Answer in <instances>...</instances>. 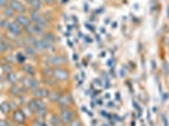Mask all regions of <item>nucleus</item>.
I'll use <instances>...</instances> for the list:
<instances>
[{
	"label": "nucleus",
	"mask_w": 169,
	"mask_h": 126,
	"mask_svg": "<svg viewBox=\"0 0 169 126\" xmlns=\"http://www.w3.org/2000/svg\"><path fill=\"white\" fill-rule=\"evenodd\" d=\"M60 117H61L62 122H63V125H68L76 117V112L71 107H64V108H61Z\"/></svg>",
	"instance_id": "1"
},
{
	"label": "nucleus",
	"mask_w": 169,
	"mask_h": 126,
	"mask_svg": "<svg viewBox=\"0 0 169 126\" xmlns=\"http://www.w3.org/2000/svg\"><path fill=\"white\" fill-rule=\"evenodd\" d=\"M53 78H56L57 81H61V82L68 81L70 79V71L63 67L53 68Z\"/></svg>",
	"instance_id": "2"
},
{
	"label": "nucleus",
	"mask_w": 169,
	"mask_h": 126,
	"mask_svg": "<svg viewBox=\"0 0 169 126\" xmlns=\"http://www.w3.org/2000/svg\"><path fill=\"white\" fill-rule=\"evenodd\" d=\"M46 62L51 68H57V67H62L66 63V59L62 57V55H49L46 59Z\"/></svg>",
	"instance_id": "3"
},
{
	"label": "nucleus",
	"mask_w": 169,
	"mask_h": 126,
	"mask_svg": "<svg viewBox=\"0 0 169 126\" xmlns=\"http://www.w3.org/2000/svg\"><path fill=\"white\" fill-rule=\"evenodd\" d=\"M24 29H25L28 36H34V37L36 36H43V33H44L42 28L38 25V24H36V23H30L29 25L27 28H24Z\"/></svg>",
	"instance_id": "4"
},
{
	"label": "nucleus",
	"mask_w": 169,
	"mask_h": 126,
	"mask_svg": "<svg viewBox=\"0 0 169 126\" xmlns=\"http://www.w3.org/2000/svg\"><path fill=\"white\" fill-rule=\"evenodd\" d=\"M58 103H60L61 108L71 107L72 105H73V99H72L71 93H64V94L61 93V97H60V101H58Z\"/></svg>",
	"instance_id": "5"
},
{
	"label": "nucleus",
	"mask_w": 169,
	"mask_h": 126,
	"mask_svg": "<svg viewBox=\"0 0 169 126\" xmlns=\"http://www.w3.org/2000/svg\"><path fill=\"white\" fill-rule=\"evenodd\" d=\"M8 32L12 36H14V37H19V36H22V32H23V28L19 25L16 22H13V23H9V25H8Z\"/></svg>",
	"instance_id": "6"
},
{
	"label": "nucleus",
	"mask_w": 169,
	"mask_h": 126,
	"mask_svg": "<svg viewBox=\"0 0 169 126\" xmlns=\"http://www.w3.org/2000/svg\"><path fill=\"white\" fill-rule=\"evenodd\" d=\"M15 22L18 23L22 28H27L30 23H32V20H30V18H29L28 15H24V14H19V15L15 18Z\"/></svg>",
	"instance_id": "7"
},
{
	"label": "nucleus",
	"mask_w": 169,
	"mask_h": 126,
	"mask_svg": "<svg viewBox=\"0 0 169 126\" xmlns=\"http://www.w3.org/2000/svg\"><path fill=\"white\" fill-rule=\"evenodd\" d=\"M9 6L14 10L15 13H20V14H24L25 12V6L23 5V3H20L19 0H15V1H10Z\"/></svg>",
	"instance_id": "8"
},
{
	"label": "nucleus",
	"mask_w": 169,
	"mask_h": 126,
	"mask_svg": "<svg viewBox=\"0 0 169 126\" xmlns=\"http://www.w3.org/2000/svg\"><path fill=\"white\" fill-rule=\"evenodd\" d=\"M24 82H25L24 85L28 87L29 90H32V91L37 90L38 87H39V85H38V81L36 78H33V77H27V78L24 79Z\"/></svg>",
	"instance_id": "9"
},
{
	"label": "nucleus",
	"mask_w": 169,
	"mask_h": 126,
	"mask_svg": "<svg viewBox=\"0 0 169 126\" xmlns=\"http://www.w3.org/2000/svg\"><path fill=\"white\" fill-rule=\"evenodd\" d=\"M13 120H14L16 124H22V122H25V115H24L23 111L15 110L14 112H13Z\"/></svg>",
	"instance_id": "10"
},
{
	"label": "nucleus",
	"mask_w": 169,
	"mask_h": 126,
	"mask_svg": "<svg viewBox=\"0 0 169 126\" xmlns=\"http://www.w3.org/2000/svg\"><path fill=\"white\" fill-rule=\"evenodd\" d=\"M48 90L46 88H40V87H38L37 90L33 91V94L36 96V99H43V97H48Z\"/></svg>",
	"instance_id": "11"
},
{
	"label": "nucleus",
	"mask_w": 169,
	"mask_h": 126,
	"mask_svg": "<svg viewBox=\"0 0 169 126\" xmlns=\"http://www.w3.org/2000/svg\"><path fill=\"white\" fill-rule=\"evenodd\" d=\"M49 124L52 126H64L63 125V122H62L61 120V117H60V115H54V114H52L51 115V117H49Z\"/></svg>",
	"instance_id": "12"
},
{
	"label": "nucleus",
	"mask_w": 169,
	"mask_h": 126,
	"mask_svg": "<svg viewBox=\"0 0 169 126\" xmlns=\"http://www.w3.org/2000/svg\"><path fill=\"white\" fill-rule=\"evenodd\" d=\"M29 4H30V6L33 8V10H39L40 8H42V4L43 3L40 1V0H29Z\"/></svg>",
	"instance_id": "13"
},
{
	"label": "nucleus",
	"mask_w": 169,
	"mask_h": 126,
	"mask_svg": "<svg viewBox=\"0 0 169 126\" xmlns=\"http://www.w3.org/2000/svg\"><path fill=\"white\" fill-rule=\"evenodd\" d=\"M43 39H46L48 42H51V43L54 44V42H56V36H54L53 33H51V32H48V33H46L43 36Z\"/></svg>",
	"instance_id": "14"
},
{
	"label": "nucleus",
	"mask_w": 169,
	"mask_h": 126,
	"mask_svg": "<svg viewBox=\"0 0 169 126\" xmlns=\"http://www.w3.org/2000/svg\"><path fill=\"white\" fill-rule=\"evenodd\" d=\"M48 97H49L51 101H56V102H58V101H60V97H61V93H58V92H49V93H48Z\"/></svg>",
	"instance_id": "15"
},
{
	"label": "nucleus",
	"mask_w": 169,
	"mask_h": 126,
	"mask_svg": "<svg viewBox=\"0 0 169 126\" xmlns=\"http://www.w3.org/2000/svg\"><path fill=\"white\" fill-rule=\"evenodd\" d=\"M4 14H5L6 18H12V16H14L15 12H14V10H13L12 8H10V6H8V8L4 9Z\"/></svg>",
	"instance_id": "16"
},
{
	"label": "nucleus",
	"mask_w": 169,
	"mask_h": 126,
	"mask_svg": "<svg viewBox=\"0 0 169 126\" xmlns=\"http://www.w3.org/2000/svg\"><path fill=\"white\" fill-rule=\"evenodd\" d=\"M67 126H83L82 125V121L80 120V118H77V117H75L73 120H72L70 124H68Z\"/></svg>",
	"instance_id": "17"
},
{
	"label": "nucleus",
	"mask_w": 169,
	"mask_h": 126,
	"mask_svg": "<svg viewBox=\"0 0 169 126\" xmlns=\"http://www.w3.org/2000/svg\"><path fill=\"white\" fill-rule=\"evenodd\" d=\"M25 52L28 55H36V49H34V47H32V45H27L25 47Z\"/></svg>",
	"instance_id": "18"
},
{
	"label": "nucleus",
	"mask_w": 169,
	"mask_h": 126,
	"mask_svg": "<svg viewBox=\"0 0 169 126\" xmlns=\"http://www.w3.org/2000/svg\"><path fill=\"white\" fill-rule=\"evenodd\" d=\"M24 69H25V71L28 72V75H29L30 77H32V76L34 75V72H36V71H34V68H33V67H30V66H25V67H24Z\"/></svg>",
	"instance_id": "19"
},
{
	"label": "nucleus",
	"mask_w": 169,
	"mask_h": 126,
	"mask_svg": "<svg viewBox=\"0 0 169 126\" xmlns=\"http://www.w3.org/2000/svg\"><path fill=\"white\" fill-rule=\"evenodd\" d=\"M9 1V0H0V8H8V6H9V4H10V3H8Z\"/></svg>",
	"instance_id": "20"
},
{
	"label": "nucleus",
	"mask_w": 169,
	"mask_h": 126,
	"mask_svg": "<svg viewBox=\"0 0 169 126\" xmlns=\"http://www.w3.org/2000/svg\"><path fill=\"white\" fill-rule=\"evenodd\" d=\"M161 122H163V126H169L167 115H161Z\"/></svg>",
	"instance_id": "21"
},
{
	"label": "nucleus",
	"mask_w": 169,
	"mask_h": 126,
	"mask_svg": "<svg viewBox=\"0 0 169 126\" xmlns=\"http://www.w3.org/2000/svg\"><path fill=\"white\" fill-rule=\"evenodd\" d=\"M163 71H164V75H169V66L167 62L163 63Z\"/></svg>",
	"instance_id": "22"
},
{
	"label": "nucleus",
	"mask_w": 169,
	"mask_h": 126,
	"mask_svg": "<svg viewBox=\"0 0 169 126\" xmlns=\"http://www.w3.org/2000/svg\"><path fill=\"white\" fill-rule=\"evenodd\" d=\"M5 51H6L5 42H0V52H5Z\"/></svg>",
	"instance_id": "23"
},
{
	"label": "nucleus",
	"mask_w": 169,
	"mask_h": 126,
	"mask_svg": "<svg viewBox=\"0 0 169 126\" xmlns=\"http://www.w3.org/2000/svg\"><path fill=\"white\" fill-rule=\"evenodd\" d=\"M8 25H9L8 20H4V19H3L1 22H0V27H1V28H8Z\"/></svg>",
	"instance_id": "24"
},
{
	"label": "nucleus",
	"mask_w": 169,
	"mask_h": 126,
	"mask_svg": "<svg viewBox=\"0 0 169 126\" xmlns=\"http://www.w3.org/2000/svg\"><path fill=\"white\" fill-rule=\"evenodd\" d=\"M0 126H9V124L5 120H0Z\"/></svg>",
	"instance_id": "25"
},
{
	"label": "nucleus",
	"mask_w": 169,
	"mask_h": 126,
	"mask_svg": "<svg viewBox=\"0 0 169 126\" xmlns=\"http://www.w3.org/2000/svg\"><path fill=\"white\" fill-rule=\"evenodd\" d=\"M168 97H169V94L165 92V93H163V101H165V100H168Z\"/></svg>",
	"instance_id": "26"
},
{
	"label": "nucleus",
	"mask_w": 169,
	"mask_h": 126,
	"mask_svg": "<svg viewBox=\"0 0 169 126\" xmlns=\"http://www.w3.org/2000/svg\"><path fill=\"white\" fill-rule=\"evenodd\" d=\"M16 126H27L25 122H22V124H16Z\"/></svg>",
	"instance_id": "27"
},
{
	"label": "nucleus",
	"mask_w": 169,
	"mask_h": 126,
	"mask_svg": "<svg viewBox=\"0 0 169 126\" xmlns=\"http://www.w3.org/2000/svg\"><path fill=\"white\" fill-rule=\"evenodd\" d=\"M63 1H64V3H67V1H68V0H63Z\"/></svg>",
	"instance_id": "28"
},
{
	"label": "nucleus",
	"mask_w": 169,
	"mask_h": 126,
	"mask_svg": "<svg viewBox=\"0 0 169 126\" xmlns=\"http://www.w3.org/2000/svg\"><path fill=\"white\" fill-rule=\"evenodd\" d=\"M168 16H169V8H168Z\"/></svg>",
	"instance_id": "29"
},
{
	"label": "nucleus",
	"mask_w": 169,
	"mask_h": 126,
	"mask_svg": "<svg viewBox=\"0 0 169 126\" xmlns=\"http://www.w3.org/2000/svg\"><path fill=\"white\" fill-rule=\"evenodd\" d=\"M9 1H15V0H9Z\"/></svg>",
	"instance_id": "30"
}]
</instances>
